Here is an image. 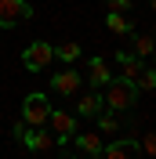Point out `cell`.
<instances>
[{"label": "cell", "mask_w": 156, "mask_h": 159, "mask_svg": "<svg viewBox=\"0 0 156 159\" xmlns=\"http://www.w3.org/2000/svg\"><path fill=\"white\" fill-rule=\"evenodd\" d=\"M142 148H138L134 138H120L113 145H102V159H138Z\"/></svg>", "instance_id": "9c48e42d"}, {"label": "cell", "mask_w": 156, "mask_h": 159, "mask_svg": "<svg viewBox=\"0 0 156 159\" xmlns=\"http://www.w3.org/2000/svg\"><path fill=\"white\" fill-rule=\"evenodd\" d=\"M26 130H29L26 123H15V130H11V134H15V141H22V138H26Z\"/></svg>", "instance_id": "ffe728a7"}, {"label": "cell", "mask_w": 156, "mask_h": 159, "mask_svg": "<svg viewBox=\"0 0 156 159\" xmlns=\"http://www.w3.org/2000/svg\"><path fill=\"white\" fill-rule=\"evenodd\" d=\"M109 80H113V72H109L105 58H91V61H87V83H91L95 90H102Z\"/></svg>", "instance_id": "30bf717a"}, {"label": "cell", "mask_w": 156, "mask_h": 159, "mask_svg": "<svg viewBox=\"0 0 156 159\" xmlns=\"http://www.w3.org/2000/svg\"><path fill=\"white\" fill-rule=\"evenodd\" d=\"M153 54V36H134V58H149Z\"/></svg>", "instance_id": "e0dca14e"}, {"label": "cell", "mask_w": 156, "mask_h": 159, "mask_svg": "<svg viewBox=\"0 0 156 159\" xmlns=\"http://www.w3.org/2000/svg\"><path fill=\"white\" fill-rule=\"evenodd\" d=\"M95 127H98V134H116V130H120V116L113 109H102L95 116Z\"/></svg>", "instance_id": "4fadbf2b"}, {"label": "cell", "mask_w": 156, "mask_h": 159, "mask_svg": "<svg viewBox=\"0 0 156 159\" xmlns=\"http://www.w3.org/2000/svg\"><path fill=\"white\" fill-rule=\"evenodd\" d=\"M26 18H33V7L26 0H0V29H11Z\"/></svg>", "instance_id": "5b68a950"}, {"label": "cell", "mask_w": 156, "mask_h": 159, "mask_svg": "<svg viewBox=\"0 0 156 159\" xmlns=\"http://www.w3.org/2000/svg\"><path fill=\"white\" fill-rule=\"evenodd\" d=\"M58 159H80V156H69V152H62V156H58Z\"/></svg>", "instance_id": "44dd1931"}, {"label": "cell", "mask_w": 156, "mask_h": 159, "mask_svg": "<svg viewBox=\"0 0 156 159\" xmlns=\"http://www.w3.org/2000/svg\"><path fill=\"white\" fill-rule=\"evenodd\" d=\"M47 116H51L47 94H44V90L26 94V101H22V123H26V127H47Z\"/></svg>", "instance_id": "7a4b0ae2"}, {"label": "cell", "mask_w": 156, "mask_h": 159, "mask_svg": "<svg viewBox=\"0 0 156 159\" xmlns=\"http://www.w3.org/2000/svg\"><path fill=\"white\" fill-rule=\"evenodd\" d=\"M134 87H138V90H145V94L156 87V72L149 69V65H142V72H138V80H134Z\"/></svg>", "instance_id": "2e32d148"}, {"label": "cell", "mask_w": 156, "mask_h": 159, "mask_svg": "<svg viewBox=\"0 0 156 159\" xmlns=\"http://www.w3.org/2000/svg\"><path fill=\"white\" fill-rule=\"evenodd\" d=\"M109 7L113 11H120V15H127V11H131V0H105Z\"/></svg>", "instance_id": "d6986e66"}, {"label": "cell", "mask_w": 156, "mask_h": 159, "mask_svg": "<svg viewBox=\"0 0 156 159\" xmlns=\"http://www.w3.org/2000/svg\"><path fill=\"white\" fill-rule=\"evenodd\" d=\"M102 90H105V94H102V105L113 109V112L134 109V101H138V87H134V83H127V80H109Z\"/></svg>", "instance_id": "6da1fadb"}, {"label": "cell", "mask_w": 156, "mask_h": 159, "mask_svg": "<svg viewBox=\"0 0 156 159\" xmlns=\"http://www.w3.org/2000/svg\"><path fill=\"white\" fill-rule=\"evenodd\" d=\"M47 127H51V134H55V141L66 145V141L76 134V119H73V112H66V109H51Z\"/></svg>", "instance_id": "277c9868"}, {"label": "cell", "mask_w": 156, "mask_h": 159, "mask_svg": "<svg viewBox=\"0 0 156 159\" xmlns=\"http://www.w3.org/2000/svg\"><path fill=\"white\" fill-rule=\"evenodd\" d=\"M138 148H142V156L153 159V156H156V138H153V134H145V138L138 141Z\"/></svg>", "instance_id": "ac0fdd59"}, {"label": "cell", "mask_w": 156, "mask_h": 159, "mask_svg": "<svg viewBox=\"0 0 156 159\" xmlns=\"http://www.w3.org/2000/svg\"><path fill=\"white\" fill-rule=\"evenodd\" d=\"M116 61L124 65V76H120V80L134 83V80H138V72H142V58H134L131 51H120V54H116Z\"/></svg>", "instance_id": "7c38bea8"}, {"label": "cell", "mask_w": 156, "mask_h": 159, "mask_svg": "<svg viewBox=\"0 0 156 159\" xmlns=\"http://www.w3.org/2000/svg\"><path fill=\"white\" fill-rule=\"evenodd\" d=\"M51 61H55V47H51L47 40H33L29 47L22 51V65H26L29 72H44Z\"/></svg>", "instance_id": "3957f363"}, {"label": "cell", "mask_w": 156, "mask_h": 159, "mask_svg": "<svg viewBox=\"0 0 156 159\" xmlns=\"http://www.w3.org/2000/svg\"><path fill=\"white\" fill-rule=\"evenodd\" d=\"M102 109H105L102 105V94H80L76 98V116H84V119H95Z\"/></svg>", "instance_id": "8fae6325"}, {"label": "cell", "mask_w": 156, "mask_h": 159, "mask_svg": "<svg viewBox=\"0 0 156 159\" xmlns=\"http://www.w3.org/2000/svg\"><path fill=\"white\" fill-rule=\"evenodd\" d=\"M105 25H109V33H134V25H131L120 11H109V15H105Z\"/></svg>", "instance_id": "9a60e30c"}, {"label": "cell", "mask_w": 156, "mask_h": 159, "mask_svg": "<svg viewBox=\"0 0 156 159\" xmlns=\"http://www.w3.org/2000/svg\"><path fill=\"white\" fill-rule=\"evenodd\" d=\"M22 145L33 148V152H55L58 148V141H55V134H47V127H29L26 138H22Z\"/></svg>", "instance_id": "52a82bcc"}, {"label": "cell", "mask_w": 156, "mask_h": 159, "mask_svg": "<svg viewBox=\"0 0 156 159\" xmlns=\"http://www.w3.org/2000/svg\"><path fill=\"white\" fill-rule=\"evenodd\" d=\"M69 141H76V148L84 152L87 159H102V145H105V141H102L98 130H76Z\"/></svg>", "instance_id": "ba28073f"}, {"label": "cell", "mask_w": 156, "mask_h": 159, "mask_svg": "<svg viewBox=\"0 0 156 159\" xmlns=\"http://www.w3.org/2000/svg\"><path fill=\"white\" fill-rule=\"evenodd\" d=\"M55 58H58V61H66V65H73V61L80 58V43H73V40L58 43V47H55Z\"/></svg>", "instance_id": "5bb4252c"}, {"label": "cell", "mask_w": 156, "mask_h": 159, "mask_svg": "<svg viewBox=\"0 0 156 159\" xmlns=\"http://www.w3.org/2000/svg\"><path fill=\"white\" fill-rule=\"evenodd\" d=\"M51 87H55V94H66V98H76L80 87H84V80H80L76 69H62L51 76Z\"/></svg>", "instance_id": "8992f818"}]
</instances>
